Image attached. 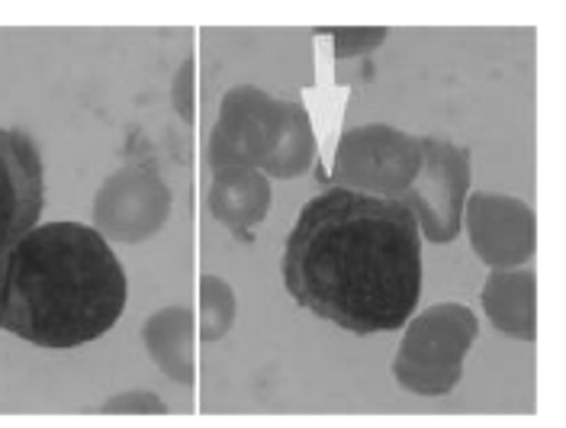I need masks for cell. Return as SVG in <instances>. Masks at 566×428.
I'll return each mask as SVG.
<instances>
[{"mask_svg":"<svg viewBox=\"0 0 566 428\" xmlns=\"http://www.w3.org/2000/svg\"><path fill=\"white\" fill-rule=\"evenodd\" d=\"M171 216V190L148 168H123L104 180L94 200L97 232L113 242L139 246Z\"/></svg>","mask_w":566,"mask_h":428,"instance_id":"7","label":"cell"},{"mask_svg":"<svg viewBox=\"0 0 566 428\" xmlns=\"http://www.w3.org/2000/svg\"><path fill=\"white\" fill-rule=\"evenodd\" d=\"M45 203V175L35 143L20 129H0V254L35 229Z\"/></svg>","mask_w":566,"mask_h":428,"instance_id":"8","label":"cell"},{"mask_svg":"<svg viewBox=\"0 0 566 428\" xmlns=\"http://www.w3.org/2000/svg\"><path fill=\"white\" fill-rule=\"evenodd\" d=\"M235 322V290L216 274L200 281V338L210 345L219 342Z\"/></svg>","mask_w":566,"mask_h":428,"instance_id":"14","label":"cell"},{"mask_svg":"<svg viewBox=\"0 0 566 428\" xmlns=\"http://www.w3.org/2000/svg\"><path fill=\"white\" fill-rule=\"evenodd\" d=\"M271 210V180L258 168L212 175L210 213L229 226L242 242H251V226L264 222Z\"/></svg>","mask_w":566,"mask_h":428,"instance_id":"10","label":"cell"},{"mask_svg":"<svg viewBox=\"0 0 566 428\" xmlns=\"http://www.w3.org/2000/svg\"><path fill=\"white\" fill-rule=\"evenodd\" d=\"M422 145V171L412 187L399 197L428 242L448 246L454 242L463 222V200L470 190V152L448 139H419Z\"/></svg>","mask_w":566,"mask_h":428,"instance_id":"6","label":"cell"},{"mask_svg":"<svg viewBox=\"0 0 566 428\" xmlns=\"http://www.w3.org/2000/svg\"><path fill=\"white\" fill-rule=\"evenodd\" d=\"M419 219L399 200L332 187L313 197L286 236L290 296L354 335L396 332L422 296Z\"/></svg>","mask_w":566,"mask_h":428,"instance_id":"1","label":"cell"},{"mask_svg":"<svg viewBox=\"0 0 566 428\" xmlns=\"http://www.w3.org/2000/svg\"><path fill=\"white\" fill-rule=\"evenodd\" d=\"M106 416H165L168 406L155 393H119L104 403Z\"/></svg>","mask_w":566,"mask_h":428,"instance_id":"16","label":"cell"},{"mask_svg":"<svg viewBox=\"0 0 566 428\" xmlns=\"http://www.w3.org/2000/svg\"><path fill=\"white\" fill-rule=\"evenodd\" d=\"M175 107L190 123L193 119V65H184L175 81Z\"/></svg>","mask_w":566,"mask_h":428,"instance_id":"17","label":"cell"},{"mask_svg":"<svg viewBox=\"0 0 566 428\" xmlns=\"http://www.w3.org/2000/svg\"><path fill=\"white\" fill-rule=\"evenodd\" d=\"M313 161H316V133H313L310 113L303 104L286 101L283 133L271 161L264 165V171L271 178H300L313 168Z\"/></svg>","mask_w":566,"mask_h":428,"instance_id":"13","label":"cell"},{"mask_svg":"<svg viewBox=\"0 0 566 428\" xmlns=\"http://www.w3.org/2000/svg\"><path fill=\"white\" fill-rule=\"evenodd\" d=\"M387 39L384 27H352V30H332V52L335 59H354L360 52H370L377 49L380 42Z\"/></svg>","mask_w":566,"mask_h":428,"instance_id":"15","label":"cell"},{"mask_svg":"<svg viewBox=\"0 0 566 428\" xmlns=\"http://www.w3.org/2000/svg\"><path fill=\"white\" fill-rule=\"evenodd\" d=\"M480 335L476 316L460 303H438L409 322L392 374L416 396H444L458 387L463 357Z\"/></svg>","mask_w":566,"mask_h":428,"instance_id":"3","label":"cell"},{"mask_svg":"<svg viewBox=\"0 0 566 428\" xmlns=\"http://www.w3.org/2000/svg\"><path fill=\"white\" fill-rule=\"evenodd\" d=\"M467 232L473 251L490 268H518L534 254L537 222L525 200L505 194L467 197Z\"/></svg>","mask_w":566,"mask_h":428,"instance_id":"9","label":"cell"},{"mask_svg":"<svg viewBox=\"0 0 566 428\" xmlns=\"http://www.w3.org/2000/svg\"><path fill=\"white\" fill-rule=\"evenodd\" d=\"M422 171V145L419 139L399 133L387 123L354 126L342 136L335 152L332 180L335 187H348L374 197L399 200Z\"/></svg>","mask_w":566,"mask_h":428,"instance_id":"4","label":"cell"},{"mask_svg":"<svg viewBox=\"0 0 566 428\" xmlns=\"http://www.w3.org/2000/svg\"><path fill=\"white\" fill-rule=\"evenodd\" d=\"M129 284L97 229L35 226L0 254V328L39 348H77L123 316Z\"/></svg>","mask_w":566,"mask_h":428,"instance_id":"2","label":"cell"},{"mask_svg":"<svg viewBox=\"0 0 566 428\" xmlns=\"http://www.w3.org/2000/svg\"><path fill=\"white\" fill-rule=\"evenodd\" d=\"M197 313L190 306H168L142 328V342L151 361L175 380L190 387L197 380Z\"/></svg>","mask_w":566,"mask_h":428,"instance_id":"11","label":"cell"},{"mask_svg":"<svg viewBox=\"0 0 566 428\" xmlns=\"http://www.w3.org/2000/svg\"><path fill=\"white\" fill-rule=\"evenodd\" d=\"M283 119H286V101H277L251 84L232 87L222 97L219 123L210 136L207 158L212 175L245 171V168L264 171L281 139Z\"/></svg>","mask_w":566,"mask_h":428,"instance_id":"5","label":"cell"},{"mask_svg":"<svg viewBox=\"0 0 566 428\" xmlns=\"http://www.w3.org/2000/svg\"><path fill=\"white\" fill-rule=\"evenodd\" d=\"M483 306L499 332L534 342L537 338V278L534 271L499 268L486 278Z\"/></svg>","mask_w":566,"mask_h":428,"instance_id":"12","label":"cell"}]
</instances>
